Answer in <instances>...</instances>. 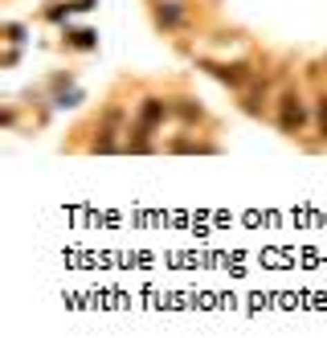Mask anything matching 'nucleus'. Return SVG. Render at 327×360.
I'll return each instance as SVG.
<instances>
[{
    "mask_svg": "<svg viewBox=\"0 0 327 360\" xmlns=\"http://www.w3.org/2000/svg\"><path fill=\"white\" fill-rule=\"evenodd\" d=\"M274 123H279V132L290 135V139L307 132V123H311V107L303 102L299 90H282L279 98H274Z\"/></svg>",
    "mask_w": 327,
    "mask_h": 360,
    "instance_id": "1",
    "label": "nucleus"
},
{
    "mask_svg": "<svg viewBox=\"0 0 327 360\" xmlns=\"http://www.w3.org/2000/svg\"><path fill=\"white\" fill-rule=\"evenodd\" d=\"M151 21L160 33H180L188 25V0H151Z\"/></svg>",
    "mask_w": 327,
    "mask_h": 360,
    "instance_id": "2",
    "label": "nucleus"
},
{
    "mask_svg": "<svg viewBox=\"0 0 327 360\" xmlns=\"http://www.w3.org/2000/svg\"><path fill=\"white\" fill-rule=\"evenodd\" d=\"M168 115H172V102H168V98H160V94H147L140 107H136V123H131V127L156 135V127H160Z\"/></svg>",
    "mask_w": 327,
    "mask_h": 360,
    "instance_id": "3",
    "label": "nucleus"
},
{
    "mask_svg": "<svg viewBox=\"0 0 327 360\" xmlns=\"http://www.w3.org/2000/svg\"><path fill=\"white\" fill-rule=\"evenodd\" d=\"M213 78H221V82H230L234 90H245L250 87V78H254V70L245 66V62H200Z\"/></svg>",
    "mask_w": 327,
    "mask_h": 360,
    "instance_id": "4",
    "label": "nucleus"
},
{
    "mask_svg": "<svg viewBox=\"0 0 327 360\" xmlns=\"http://www.w3.org/2000/svg\"><path fill=\"white\" fill-rule=\"evenodd\" d=\"M237 94H241V107H245L250 115H262V111L270 107V87H266V82H262L258 74L250 78V87H245V90H237Z\"/></svg>",
    "mask_w": 327,
    "mask_h": 360,
    "instance_id": "5",
    "label": "nucleus"
},
{
    "mask_svg": "<svg viewBox=\"0 0 327 360\" xmlns=\"http://www.w3.org/2000/svg\"><path fill=\"white\" fill-rule=\"evenodd\" d=\"M172 115H180V123H200L205 119V107L196 98H176L172 102Z\"/></svg>",
    "mask_w": 327,
    "mask_h": 360,
    "instance_id": "6",
    "label": "nucleus"
},
{
    "mask_svg": "<svg viewBox=\"0 0 327 360\" xmlns=\"http://www.w3.org/2000/svg\"><path fill=\"white\" fill-rule=\"evenodd\" d=\"M315 127H319V135L327 139V94L315 98Z\"/></svg>",
    "mask_w": 327,
    "mask_h": 360,
    "instance_id": "7",
    "label": "nucleus"
},
{
    "mask_svg": "<svg viewBox=\"0 0 327 360\" xmlns=\"http://www.w3.org/2000/svg\"><path fill=\"white\" fill-rule=\"evenodd\" d=\"M74 45H82V49H91V45H94V33H74Z\"/></svg>",
    "mask_w": 327,
    "mask_h": 360,
    "instance_id": "8",
    "label": "nucleus"
}]
</instances>
